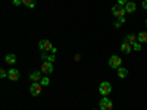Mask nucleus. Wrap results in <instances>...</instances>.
<instances>
[{"instance_id": "obj_1", "label": "nucleus", "mask_w": 147, "mask_h": 110, "mask_svg": "<svg viewBox=\"0 0 147 110\" xmlns=\"http://www.w3.org/2000/svg\"><path fill=\"white\" fill-rule=\"evenodd\" d=\"M125 13H127V10H125V7L124 6H121V5H115L113 7H112V15L115 16V18H122V16H125Z\"/></svg>"}, {"instance_id": "obj_2", "label": "nucleus", "mask_w": 147, "mask_h": 110, "mask_svg": "<svg viewBox=\"0 0 147 110\" xmlns=\"http://www.w3.org/2000/svg\"><path fill=\"white\" fill-rule=\"evenodd\" d=\"M110 91H112V85H110L109 82H102L100 87H99V93L102 94V97H107L110 94Z\"/></svg>"}, {"instance_id": "obj_3", "label": "nucleus", "mask_w": 147, "mask_h": 110, "mask_svg": "<svg viewBox=\"0 0 147 110\" xmlns=\"http://www.w3.org/2000/svg\"><path fill=\"white\" fill-rule=\"evenodd\" d=\"M99 106H100V110H112L113 103L107 97H102V100L99 101Z\"/></svg>"}, {"instance_id": "obj_4", "label": "nucleus", "mask_w": 147, "mask_h": 110, "mask_svg": "<svg viewBox=\"0 0 147 110\" xmlns=\"http://www.w3.org/2000/svg\"><path fill=\"white\" fill-rule=\"evenodd\" d=\"M41 90H43V85H41L40 82H32L31 87H30V93H31V95H34V97L40 95V94H41Z\"/></svg>"}, {"instance_id": "obj_5", "label": "nucleus", "mask_w": 147, "mask_h": 110, "mask_svg": "<svg viewBox=\"0 0 147 110\" xmlns=\"http://www.w3.org/2000/svg\"><path fill=\"white\" fill-rule=\"evenodd\" d=\"M121 63H122V60H121L119 56H110V59H109V66L110 68L118 69V68H121Z\"/></svg>"}, {"instance_id": "obj_6", "label": "nucleus", "mask_w": 147, "mask_h": 110, "mask_svg": "<svg viewBox=\"0 0 147 110\" xmlns=\"http://www.w3.org/2000/svg\"><path fill=\"white\" fill-rule=\"evenodd\" d=\"M38 48H40L41 52H50L52 48H53V44L49 41V40H41L38 43Z\"/></svg>"}, {"instance_id": "obj_7", "label": "nucleus", "mask_w": 147, "mask_h": 110, "mask_svg": "<svg viewBox=\"0 0 147 110\" xmlns=\"http://www.w3.org/2000/svg\"><path fill=\"white\" fill-rule=\"evenodd\" d=\"M40 70H41L43 73H52V72H53V63L49 62V60H46V62H43Z\"/></svg>"}, {"instance_id": "obj_8", "label": "nucleus", "mask_w": 147, "mask_h": 110, "mask_svg": "<svg viewBox=\"0 0 147 110\" xmlns=\"http://www.w3.org/2000/svg\"><path fill=\"white\" fill-rule=\"evenodd\" d=\"M41 70H32L31 73H30V79H31V82H38L43 76H41Z\"/></svg>"}, {"instance_id": "obj_9", "label": "nucleus", "mask_w": 147, "mask_h": 110, "mask_svg": "<svg viewBox=\"0 0 147 110\" xmlns=\"http://www.w3.org/2000/svg\"><path fill=\"white\" fill-rule=\"evenodd\" d=\"M7 78H9L10 81H18V79L21 78V73H19V70H18V69H10V70H9Z\"/></svg>"}, {"instance_id": "obj_10", "label": "nucleus", "mask_w": 147, "mask_h": 110, "mask_svg": "<svg viewBox=\"0 0 147 110\" xmlns=\"http://www.w3.org/2000/svg\"><path fill=\"white\" fill-rule=\"evenodd\" d=\"M125 41H127V43H129L131 46L140 43V41H138V35H134V34H128V35L125 37Z\"/></svg>"}, {"instance_id": "obj_11", "label": "nucleus", "mask_w": 147, "mask_h": 110, "mask_svg": "<svg viewBox=\"0 0 147 110\" xmlns=\"http://www.w3.org/2000/svg\"><path fill=\"white\" fill-rule=\"evenodd\" d=\"M131 50H132V46H131L129 43L124 41V44H121V52H122V53L129 54V53H131Z\"/></svg>"}, {"instance_id": "obj_12", "label": "nucleus", "mask_w": 147, "mask_h": 110, "mask_svg": "<svg viewBox=\"0 0 147 110\" xmlns=\"http://www.w3.org/2000/svg\"><path fill=\"white\" fill-rule=\"evenodd\" d=\"M124 7H125V10H127V13H134V12H136V9H137V6H136V3H134V2H128Z\"/></svg>"}, {"instance_id": "obj_13", "label": "nucleus", "mask_w": 147, "mask_h": 110, "mask_svg": "<svg viewBox=\"0 0 147 110\" xmlns=\"http://www.w3.org/2000/svg\"><path fill=\"white\" fill-rule=\"evenodd\" d=\"M5 62H6L7 65H15V63H16V56H15V54H7V56L5 57Z\"/></svg>"}, {"instance_id": "obj_14", "label": "nucleus", "mask_w": 147, "mask_h": 110, "mask_svg": "<svg viewBox=\"0 0 147 110\" xmlns=\"http://www.w3.org/2000/svg\"><path fill=\"white\" fill-rule=\"evenodd\" d=\"M116 73H118L119 78H127L128 70H127V68H118V69H116Z\"/></svg>"}, {"instance_id": "obj_15", "label": "nucleus", "mask_w": 147, "mask_h": 110, "mask_svg": "<svg viewBox=\"0 0 147 110\" xmlns=\"http://www.w3.org/2000/svg\"><path fill=\"white\" fill-rule=\"evenodd\" d=\"M22 5H25L30 9H34L35 7V2H34V0H22Z\"/></svg>"}, {"instance_id": "obj_16", "label": "nucleus", "mask_w": 147, "mask_h": 110, "mask_svg": "<svg viewBox=\"0 0 147 110\" xmlns=\"http://www.w3.org/2000/svg\"><path fill=\"white\" fill-rule=\"evenodd\" d=\"M138 41L140 43H147V32H138Z\"/></svg>"}, {"instance_id": "obj_17", "label": "nucleus", "mask_w": 147, "mask_h": 110, "mask_svg": "<svg viewBox=\"0 0 147 110\" xmlns=\"http://www.w3.org/2000/svg\"><path fill=\"white\" fill-rule=\"evenodd\" d=\"M40 84L43 85V87H47V85L50 84V79H49L47 76H44V78H41V79H40Z\"/></svg>"}, {"instance_id": "obj_18", "label": "nucleus", "mask_w": 147, "mask_h": 110, "mask_svg": "<svg viewBox=\"0 0 147 110\" xmlns=\"http://www.w3.org/2000/svg\"><path fill=\"white\" fill-rule=\"evenodd\" d=\"M40 59L43 60V62H46V60L49 59V54H47L46 52H41V56H40Z\"/></svg>"}, {"instance_id": "obj_19", "label": "nucleus", "mask_w": 147, "mask_h": 110, "mask_svg": "<svg viewBox=\"0 0 147 110\" xmlns=\"http://www.w3.org/2000/svg\"><path fill=\"white\" fill-rule=\"evenodd\" d=\"M132 48H134V50H136V52H140V50H141V44H140V43L134 44V46H132Z\"/></svg>"}, {"instance_id": "obj_20", "label": "nucleus", "mask_w": 147, "mask_h": 110, "mask_svg": "<svg viewBox=\"0 0 147 110\" xmlns=\"http://www.w3.org/2000/svg\"><path fill=\"white\" fill-rule=\"evenodd\" d=\"M9 75V72H6L5 69H2V70H0V76H2V78H6Z\"/></svg>"}, {"instance_id": "obj_21", "label": "nucleus", "mask_w": 147, "mask_h": 110, "mask_svg": "<svg viewBox=\"0 0 147 110\" xmlns=\"http://www.w3.org/2000/svg\"><path fill=\"white\" fill-rule=\"evenodd\" d=\"M47 60H49V62H52V63H53L55 60H56V56H55V54H49V59H47Z\"/></svg>"}, {"instance_id": "obj_22", "label": "nucleus", "mask_w": 147, "mask_h": 110, "mask_svg": "<svg viewBox=\"0 0 147 110\" xmlns=\"http://www.w3.org/2000/svg\"><path fill=\"white\" fill-rule=\"evenodd\" d=\"M128 3V0H118V5H121V6H125Z\"/></svg>"}, {"instance_id": "obj_23", "label": "nucleus", "mask_w": 147, "mask_h": 110, "mask_svg": "<svg viewBox=\"0 0 147 110\" xmlns=\"http://www.w3.org/2000/svg\"><path fill=\"white\" fill-rule=\"evenodd\" d=\"M13 5H15V6H19V5H22V0H13Z\"/></svg>"}, {"instance_id": "obj_24", "label": "nucleus", "mask_w": 147, "mask_h": 110, "mask_svg": "<svg viewBox=\"0 0 147 110\" xmlns=\"http://www.w3.org/2000/svg\"><path fill=\"white\" fill-rule=\"evenodd\" d=\"M141 5H143V9H147V0H143Z\"/></svg>"}, {"instance_id": "obj_25", "label": "nucleus", "mask_w": 147, "mask_h": 110, "mask_svg": "<svg viewBox=\"0 0 147 110\" xmlns=\"http://www.w3.org/2000/svg\"><path fill=\"white\" fill-rule=\"evenodd\" d=\"M118 21H119L121 23H124V22H127V21H125V16H122V18H119Z\"/></svg>"}, {"instance_id": "obj_26", "label": "nucleus", "mask_w": 147, "mask_h": 110, "mask_svg": "<svg viewBox=\"0 0 147 110\" xmlns=\"http://www.w3.org/2000/svg\"><path fill=\"white\" fill-rule=\"evenodd\" d=\"M121 25H122V23L118 21V22H115V28H121Z\"/></svg>"}, {"instance_id": "obj_27", "label": "nucleus", "mask_w": 147, "mask_h": 110, "mask_svg": "<svg viewBox=\"0 0 147 110\" xmlns=\"http://www.w3.org/2000/svg\"><path fill=\"white\" fill-rule=\"evenodd\" d=\"M50 52H52L53 54H56V53H57V48H56V47H53V48H52V50H50Z\"/></svg>"}, {"instance_id": "obj_28", "label": "nucleus", "mask_w": 147, "mask_h": 110, "mask_svg": "<svg viewBox=\"0 0 147 110\" xmlns=\"http://www.w3.org/2000/svg\"><path fill=\"white\" fill-rule=\"evenodd\" d=\"M74 59H75V62H78V60H80L81 57H80V54H75V57H74Z\"/></svg>"}, {"instance_id": "obj_29", "label": "nucleus", "mask_w": 147, "mask_h": 110, "mask_svg": "<svg viewBox=\"0 0 147 110\" xmlns=\"http://www.w3.org/2000/svg\"><path fill=\"white\" fill-rule=\"evenodd\" d=\"M146 27H147V19H146Z\"/></svg>"}]
</instances>
